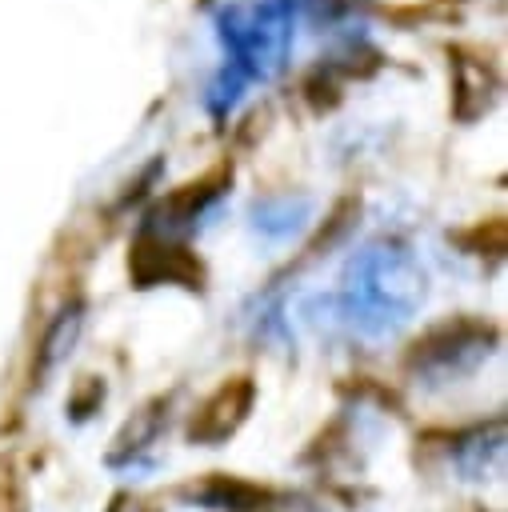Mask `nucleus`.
I'll use <instances>...</instances> for the list:
<instances>
[{"mask_svg": "<svg viewBox=\"0 0 508 512\" xmlns=\"http://www.w3.org/2000/svg\"><path fill=\"white\" fill-rule=\"evenodd\" d=\"M224 40L236 52V64L248 76H264L280 64L284 52V16L280 8H260V4H240L224 16Z\"/></svg>", "mask_w": 508, "mask_h": 512, "instance_id": "nucleus-1", "label": "nucleus"}, {"mask_svg": "<svg viewBox=\"0 0 508 512\" xmlns=\"http://www.w3.org/2000/svg\"><path fill=\"white\" fill-rule=\"evenodd\" d=\"M248 404H252V380H248V376L224 380V384L200 404V412L192 416L188 436H192V440H224L228 432H236V424L244 420Z\"/></svg>", "mask_w": 508, "mask_h": 512, "instance_id": "nucleus-2", "label": "nucleus"}, {"mask_svg": "<svg viewBox=\"0 0 508 512\" xmlns=\"http://www.w3.org/2000/svg\"><path fill=\"white\" fill-rule=\"evenodd\" d=\"M132 268H136V276H140L144 284H152V280H160V276H168V280H188V284L200 280V264H196L184 248H172V244L152 240V236H144V240L136 244Z\"/></svg>", "mask_w": 508, "mask_h": 512, "instance_id": "nucleus-3", "label": "nucleus"}, {"mask_svg": "<svg viewBox=\"0 0 508 512\" xmlns=\"http://www.w3.org/2000/svg\"><path fill=\"white\" fill-rule=\"evenodd\" d=\"M224 180H228V176H224V172H212V176H208V180H200V184H196V208H200V204H204V200H208V196H216V192H220V184H224ZM168 204H172V208H180V204H184V212H192V192H188V188H184V192H176V196H172V200H168Z\"/></svg>", "mask_w": 508, "mask_h": 512, "instance_id": "nucleus-4", "label": "nucleus"}]
</instances>
